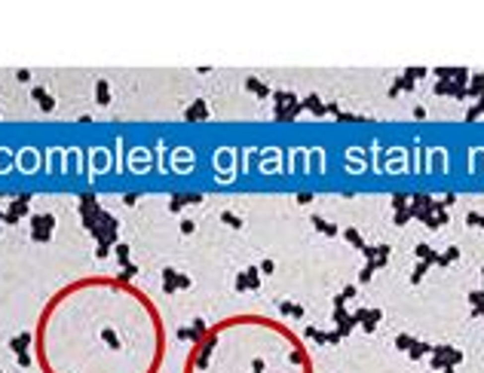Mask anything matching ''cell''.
<instances>
[{
	"label": "cell",
	"mask_w": 484,
	"mask_h": 373,
	"mask_svg": "<svg viewBox=\"0 0 484 373\" xmlns=\"http://www.w3.org/2000/svg\"><path fill=\"white\" fill-rule=\"evenodd\" d=\"M181 373H310V355L288 327L236 312L196 336Z\"/></svg>",
	"instance_id": "cell-2"
},
{
	"label": "cell",
	"mask_w": 484,
	"mask_h": 373,
	"mask_svg": "<svg viewBox=\"0 0 484 373\" xmlns=\"http://www.w3.org/2000/svg\"><path fill=\"white\" fill-rule=\"evenodd\" d=\"M40 373H159L166 318L147 291L120 275H80L52 294L34 321Z\"/></svg>",
	"instance_id": "cell-1"
}]
</instances>
